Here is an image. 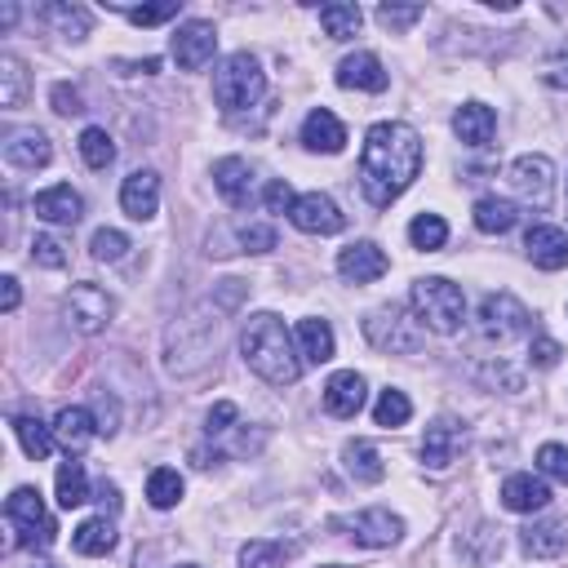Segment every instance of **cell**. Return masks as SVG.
<instances>
[{"label": "cell", "mask_w": 568, "mask_h": 568, "mask_svg": "<svg viewBox=\"0 0 568 568\" xmlns=\"http://www.w3.org/2000/svg\"><path fill=\"white\" fill-rule=\"evenodd\" d=\"M328 528L351 537L355 546H368V550H386V546H395L404 537V519L395 510H386V506H364L355 515H333Z\"/></svg>", "instance_id": "30bf717a"}, {"label": "cell", "mask_w": 568, "mask_h": 568, "mask_svg": "<svg viewBox=\"0 0 568 568\" xmlns=\"http://www.w3.org/2000/svg\"><path fill=\"white\" fill-rule=\"evenodd\" d=\"M27 89H31V75H27V62L18 53H0V111H18L27 102Z\"/></svg>", "instance_id": "1f68e13d"}, {"label": "cell", "mask_w": 568, "mask_h": 568, "mask_svg": "<svg viewBox=\"0 0 568 568\" xmlns=\"http://www.w3.org/2000/svg\"><path fill=\"white\" fill-rule=\"evenodd\" d=\"M178 568H200V564H178Z\"/></svg>", "instance_id": "680465c9"}, {"label": "cell", "mask_w": 568, "mask_h": 568, "mask_svg": "<svg viewBox=\"0 0 568 568\" xmlns=\"http://www.w3.org/2000/svg\"><path fill=\"white\" fill-rule=\"evenodd\" d=\"M213 186H217V195H222L231 209H244V204L253 200V164L240 160V155H222V160L213 164Z\"/></svg>", "instance_id": "d4e9b609"}, {"label": "cell", "mask_w": 568, "mask_h": 568, "mask_svg": "<svg viewBox=\"0 0 568 568\" xmlns=\"http://www.w3.org/2000/svg\"><path fill=\"white\" fill-rule=\"evenodd\" d=\"M71 550L84 555V559H102V555H111V550H115V524H111L106 515H93V519L75 524V532H71Z\"/></svg>", "instance_id": "f546056e"}, {"label": "cell", "mask_w": 568, "mask_h": 568, "mask_svg": "<svg viewBox=\"0 0 568 568\" xmlns=\"http://www.w3.org/2000/svg\"><path fill=\"white\" fill-rule=\"evenodd\" d=\"M422 173V133L404 120H377L359 146V191L373 209H390Z\"/></svg>", "instance_id": "6da1fadb"}, {"label": "cell", "mask_w": 568, "mask_h": 568, "mask_svg": "<svg viewBox=\"0 0 568 568\" xmlns=\"http://www.w3.org/2000/svg\"><path fill=\"white\" fill-rule=\"evenodd\" d=\"M337 84L342 89H355V93H382L386 89V67L377 53L368 49H355L337 62Z\"/></svg>", "instance_id": "ffe728a7"}, {"label": "cell", "mask_w": 568, "mask_h": 568, "mask_svg": "<svg viewBox=\"0 0 568 568\" xmlns=\"http://www.w3.org/2000/svg\"><path fill=\"white\" fill-rule=\"evenodd\" d=\"M408 306H413L417 324L426 333H439V337H453L466 320V293L444 275H422L408 293Z\"/></svg>", "instance_id": "5b68a950"}, {"label": "cell", "mask_w": 568, "mask_h": 568, "mask_svg": "<svg viewBox=\"0 0 568 568\" xmlns=\"http://www.w3.org/2000/svg\"><path fill=\"white\" fill-rule=\"evenodd\" d=\"M18 302H22V288H18V280H13V275H4V280H0V306H4V315H13V311H18Z\"/></svg>", "instance_id": "11a10c76"}, {"label": "cell", "mask_w": 568, "mask_h": 568, "mask_svg": "<svg viewBox=\"0 0 568 568\" xmlns=\"http://www.w3.org/2000/svg\"><path fill=\"white\" fill-rule=\"evenodd\" d=\"M129 248H133V244H129V235H124V231H115V226H98V231H93V240H89V253H93L98 262H120Z\"/></svg>", "instance_id": "b9f144b4"}, {"label": "cell", "mask_w": 568, "mask_h": 568, "mask_svg": "<svg viewBox=\"0 0 568 568\" xmlns=\"http://www.w3.org/2000/svg\"><path fill=\"white\" fill-rule=\"evenodd\" d=\"M524 253H528V262L541 266V271H564V266H568V231L537 222V226H528V235H524Z\"/></svg>", "instance_id": "7402d4cb"}, {"label": "cell", "mask_w": 568, "mask_h": 568, "mask_svg": "<svg viewBox=\"0 0 568 568\" xmlns=\"http://www.w3.org/2000/svg\"><path fill=\"white\" fill-rule=\"evenodd\" d=\"M501 506L515 510V515H537L550 506V484L532 470H515L501 479Z\"/></svg>", "instance_id": "ac0fdd59"}, {"label": "cell", "mask_w": 568, "mask_h": 568, "mask_svg": "<svg viewBox=\"0 0 568 568\" xmlns=\"http://www.w3.org/2000/svg\"><path fill=\"white\" fill-rule=\"evenodd\" d=\"M293 337H297V355H302V364H328L333 355H337V337H333V324L328 320H320V315H306V320H297V328H293Z\"/></svg>", "instance_id": "484cf974"}, {"label": "cell", "mask_w": 568, "mask_h": 568, "mask_svg": "<svg viewBox=\"0 0 568 568\" xmlns=\"http://www.w3.org/2000/svg\"><path fill=\"white\" fill-rule=\"evenodd\" d=\"M98 497H102V501H106L111 510L120 506V488H115V484H98Z\"/></svg>", "instance_id": "9f6ffc18"}, {"label": "cell", "mask_w": 568, "mask_h": 568, "mask_svg": "<svg viewBox=\"0 0 568 568\" xmlns=\"http://www.w3.org/2000/svg\"><path fill=\"white\" fill-rule=\"evenodd\" d=\"M182 475L173 470V466H155L151 475H146V501L155 506V510H173L178 501H182Z\"/></svg>", "instance_id": "74e56055"}, {"label": "cell", "mask_w": 568, "mask_h": 568, "mask_svg": "<svg viewBox=\"0 0 568 568\" xmlns=\"http://www.w3.org/2000/svg\"><path fill=\"white\" fill-rule=\"evenodd\" d=\"M559 355H564V351H559L555 337H532V342H528V364H532V368H555Z\"/></svg>", "instance_id": "816d5d0a"}, {"label": "cell", "mask_w": 568, "mask_h": 568, "mask_svg": "<svg viewBox=\"0 0 568 568\" xmlns=\"http://www.w3.org/2000/svg\"><path fill=\"white\" fill-rule=\"evenodd\" d=\"M293 550H297V546H288V541L253 537V541H244V546H240V568H284Z\"/></svg>", "instance_id": "d590c367"}, {"label": "cell", "mask_w": 568, "mask_h": 568, "mask_svg": "<svg viewBox=\"0 0 568 568\" xmlns=\"http://www.w3.org/2000/svg\"><path fill=\"white\" fill-rule=\"evenodd\" d=\"M422 13H426L422 4H377V22H382L386 31H408Z\"/></svg>", "instance_id": "bcb514c9"}, {"label": "cell", "mask_w": 568, "mask_h": 568, "mask_svg": "<svg viewBox=\"0 0 568 568\" xmlns=\"http://www.w3.org/2000/svg\"><path fill=\"white\" fill-rule=\"evenodd\" d=\"M53 488H58V506H62V510H75V506H84V501L93 497L84 466H80V462H71V457L58 466V475H53Z\"/></svg>", "instance_id": "d6a6232c"}, {"label": "cell", "mask_w": 568, "mask_h": 568, "mask_svg": "<svg viewBox=\"0 0 568 568\" xmlns=\"http://www.w3.org/2000/svg\"><path fill=\"white\" fill-rule=\"evenodd\" d=\"M288 222H293L297 231H306V235H337V231L346 226V213L337 209L333 195H324V191H302V195L293 200V209H288Z\"/></svg>", "instance_id": "4fadbf2b"}, {"label": "cell", "mask_w": 568, "mask_h": 568, "mask_svg": "<svg viewBox=\"0 0 568 568\" xmlns=\"http://www.w3.org/2000/svg\"><path fill=\"white\" fill-rule=\"evenodd\" d=\"M293 186L284 182V178H275V182H266V191H262V204H266V213H288L293 209Z\"/></svg>", "instance_id": "f907efd6"}, {"label": "cell", "mask_w": 568, "mask_h": 568, "mask_svg": "<svg viewBox=\"0 0 568 568\" xmlns=\"http://www.w3.org/2000/svg\"><path fill=\"white\" fill-rule=\"evenodd\" d=\"M506 182H510V191H515L524 204L546 209L550 195H555V164H550V155H537V151L515 155L510 169H506Z\"/></svg>", "instance_id": "8fae6325"}, {"label": "cell", "mask_w": 568, "mask_h": 568, "mask_svg": "<svg viewBox=\"0 0 568 568\" xmlns=\"http://www.w3.org/2000/svg\"><path fill=\"white\" fill-rule=\"evenodd\" d=\"M408 417H413V399H408L399 386H386V390L377 395V404H373V422L386 426V430H395V426H404Z\"/></svg>", "instance_id": "60d3db41"}, {"label": "cell", "mask_w": 568, "mask_h": 568, "mask_svg": "<svg viewBox=\"0 0 568 568\" xmlns=\"http://www.w3.org/2000/svg\"><path fill=\"white\" fill-rule=\"evenodd\" d=\"M364 22V9L351 4V0H333V4H320V27L328 40H351Z\"/></svg>", "instance_id": "e575fe53"}, {"label": "cell", "mask_w": 568, "mask_h": 568, "mask_svg": "<svg viewBox=\"0 0 568 568\" xmlns=\"http://www.w3.org/2000/svg\"><path fill=\"white\" fill-rule=\"evenodd\" d=\"M49 98H53V111H58V115H80V111H84V98H80L75 84H53Z\"/></svg>", "instance_id": "f5cc1de1"}, {"label": "cell", "mask_w": 568, "mask_h": 568, "mask_svg": "<svg viewBox=\"0 0 568 568\" xmlns=\"http://www.w3.org/2000/svg\"><path fill=\"white\" fill-rule=\"evenodd\" d=\"M466 422H457V417H435L430 426H426V435H422V466L426 470H435V475H444L457 457H462V448H466Z\"/></svg>", "instance_id": "7c38bea8"}, {"label": "cell", "mask_w": 568, "mask_h": 568, "mask_svg": "<svg viewBox=\"0 0 568 568\" xmlns=\"http://www.w3.org/2000/svg\"><path fill=\"white\" fill-rule=\"evenodd\" d=\"M475 328H479L484 342L506 346V342H515V337H524L532 328V315L515 293H488L479 302V311H475Z\"/></svg>", "instance_id": "ba28073f"}, {"label": "cell", "mask_w": 568, "mask_h": 568, "mask_svg": "<svg viewBox=\"0 0 568 568\" xmlns=\"http://www.w3.org/2000/svg\"><path fill=\"white\" fill-rule=\"evenodd\" d=\"M328 568H342V564H328Z\"/></svg>", "instance_id": "94428289"}, {"label": "cell", "mask_w": 568, "mask_h": 568, "mask_svg": "<svg viewBox=\"0 0 568 568\" xmlns=\"http://www.w3.org/2000/svg\"><path fill=\"white\" fill-rule=\"evenodd\" d=\"M40 18H44L58 36H67V40H84V36H89V27H93L89 9H80V4H62V0L44 4V9H40Z\"/></svg>", "instance_id": "836d02e7"}, {"label": "cell", "mask_w": 568, "mask_h": 568, "mask_svg": "<svg viewBox=\"0 0 568 568\" xmlns=\"http://www.w3.org/2000/svg\"><path fill=\"white\" fill-rule=\"evenodd\" d=\"M386 271H390V257H386V248L373 244V240H355V244H346V248L337 253V275L351 280V284H373V280H382Z\"/></svg>", "instance_id": "9a60e30c"}, {"label": "cell", "mask_w": 568, "mask_h": 568, "mask_svg": "<svg viewBox=\"0 0 568 568\" xmlns=\"http://www.w3.org/2000/svg\"><path fill=\"white\" fill-rule=\"evenodd\" d=\"M408 240H413V248L435 253V248L448 244V222H444L439 213H417V217L408 222Z\"/></svg>", "instance_id": "ab89813d"}, {"label": "cell", "mask_w": 568, "mask_h": 568, "mask_svg": "<svg viewBox=\"0 0 568 568\" xmlns=\"http://www.w3.org/2000/svg\"><path fill=\"white\" fill-rule=\"evenodd\" d=\"M541 75H546V84H550V89H568V44L546 62V71H541Z\"/></svg>", "instance_id": "db71d44e"}, {"label": "cell", "mask_w": 568, "mask_h": 568, "mask_svg": "<svg viewBox=\"0 0 568 568\" xmlns=\"http://www.w3.org/2000/svg\"><path fill=\"white\" fill-rule=\"evenodd\" d=\"M262 93H266V71H262V62H257L248 49H235V53H226V58L213 67V102H217L226 115L257 106Z\"/></svg>", "instance_id": "277c9868"}, {"label": "cell", "mask_w": 568, "mask_h": 568, "mask_svg": "<svg viewBox=\"0 0 568 568\" xmlns=\"http://www.w3.org/2000/svg\"><path fill=\"white\" fill-rule=\"evenodd\" d=\"M31 262L44 266V271H62L67 266V244L58 235H49V231H36L31 235Z\"/></svg>", "instance_id": "7bdbcfd3"}, {"label": "cell", "mask_w": 568, "mask_h": 568, "mask_svg": "<svg viewBox=\"0 0 568 568\" xmlns=\"http://www.w3.org/2000/svg\"><path fill=\"white\" fill-rule=\"evenodd\" d=\"M217 53V27L204 22V18H191L173 31V62L182 71H204Z\"/></svg>", "instance_id": "5bb4252c"}, {"label": "cell", "mask_w": 568, "mask_h": 568, "mask_svg": "<svg viewBox=\"0 0 568 568\" xmlns=\"http://www.w3.org/2000/svg\"><path fill=\"white\" fill-rule=\"evenodd\" d=\"M519 546L528 559H555L568 550V519H532L519 532Z\"/></svg>", "instance_id": "4316f807"}, {"label": "cell", "mask_w": 568, "mask_h": 568, "mask_svg": "<svg viewBox=\"0 0 568 568\" xmlns=\"http://www.w3.org/2000/svg\"><path fill=\"white\" fill-rule=\"evenodd\" d=\"M124 18L133 27H160V22L178 18V0H169V4H133V9H124Z\"/></svg>", "instance_id": "c3c4849f"}, {"label": "cell", "mask_w": 568, "mask_h": 568, "mask_svg": "<svg viewBox=\"0 0 568 568\" xmlns=\"http://www.w3.org/2000/svg\"><path fill=\"white\" fill-rule=\"evenodd\" d=\"M537 475L541 479H555V484H568V444H541L537 448Z\"/></svg>", "instance_id": "ee69618b"}, {"label": "cell", "mask_w": 568, "mask_h": 568, "mask_svg": "<svg viewBox=\"0 0 568 568\" xmlns=\"http://www.w3.org/2000/svg\"><path fill=\"white\" fill-rule=\"evenodd\" d=\"M31 213H36L40 222H49V226H75V222L84 217V200H80V191H75L71 182H53V186L36 191Z\"/></svg>", "instance_id": "2e32d148"}, {"label": "cell", "mask_w": 568, "mask_h": 568, "mask_svg": "<svg viewBox=\"0 0 568 568\" xmlns=\"http://www.w3.org/2000/svg\"><path fill=\"white\" fill-rule=\"evenodd\" d=\"M342 466L355 484H382L386 479V462H382L377 444H368V439H346L342 444Z\"/></svg>", "instance_id": "f1b7e54d"}, {"label": "cell", "mask_w": 568, "mask_h": 568, "mask_svg": "<svg viewBox=\"0 0 568 568\" xmlns=\"http://www.w3.org/2000/svg\"><path fill=\"white\" fill-rule=\"evenodd\" d=\"M13 435H18V444H22V453L31 457V462H44L49 453H53V426H44V422H36V417H13Z\"/></svg>", "instance_id": "8d00e7d4"}, {"label": "cell", "mask_w": 568, "mask_h": 568, "mask_svg": "<svg viewBox=\"0 0 568 568\" xmlns=\"http://www.w3.org/2000/svg\"><path fill=\"white\" fill-rule=\"evenodd\" d=\"M470 213H475V226H479L484 235H506V231H515V222H519V204L506 200V195H479Z\"/></svg>", "instance_id": "4dcf8cb0"}, {"label": "cell", "mask_w": 568, "mask_h": 568, "mask_svg": "<svg viewBox=\"0 0 568 568\" xmlns=\"http://www.w3.org/2000/svg\"><path fill=\"white\" fill-rule=\"evenodd\" d=\"M364 337H368V346H377V351H386V355H413V351L422 346L426 328L417 324V315H413L408 306L386 302V306H373V311L364 315Z\"/></svg>", "instance_id": "8992f818"}, {"label": "cell", "mask_w": 568, "mask_h": 568, "mask_svg": "<svg viewBox=\"0 0 568 568\" xmlns=\"http://www.w3.org/2000/svg\"><path fill=\"white\" fill-rule=\"evenodd\" d=\"M93 422H98V435H115L120 430V399L115 395H106V390H98L93 395Z\"/></svg>", "instance_id": "7dc6e473"}, {"label": "cell", "mask_w": 568, "mask_h": 568, "mask_svg": "<svg viewBox=\"0 0 568 568\" xmlns=\"http://www.w3.org/2000/svg\"><path fill=\"white\" fill-rule=\"evenodd\" d=\"M36 568H53V564H36Z\"/></svg>", "instance_id": "91938a15"}, {"label": "cell", "mask_w": 568, "mask_h": 568, "mask_svg": "<svg viewBox=\"0 0 568 568\" xmlns=\"http://www.w3.org/2000/svg\"><path fill=\"white\" fill-rule=\"evenodd\" d=\"M240 426V408L231 404V399H217L213 408H209V417H204V430L209 435H226V430H235Z\"/></svg>", "instance_id": "681fc988"}, {"label": "cell", "mask_w": 568, "mask_h": 568, "mask_svg": "<svg viewBox=\"0 0 568 568\" xmlns=\"http://www.w3.org/2000/svg\"><path fill=\"white\" fill-rule=\"evenodd\" d=\"M4 519L13 528L9 546H49L53 541V519L40 501V488H31V484H22L4 497Z\"/></svg>", "instance_id": "9c48e42d"}, {"label": "cell", "mask_w": 568, "mask_h": 568, "mask_svg": "<svg viewBox=\"0 0 568 568\" xmlns=\"http://www.w3.org/2000/svg\"><path fill=\"white\" fill-rule=\"evenodd\" d=\"M302 146L315 151V155H337V151L346 146V124H342L328 106H315V111H306V120H302Z\"/></svg>", "instance_id": "603a6c76"}, {"label": "cell", "mask_w": 568, "mask_h": 568, "mask_svg": "<svg viewBox=\"0 0 568 568\" xmlns=\"http://www.w3.org/2000/svg\"><path fill=\"white\" fill-rule=\"evenodd\" d=\"M62 320H67V328H75L80 337H98V333L115 320V297H111L102 284L80 280V284H71L67 297H62Z\"/></svg>", "instance_id": "52a82bcc"}, {"label": "cell", "mask_w": 568, "mask_h": 568, "mask_svg": "<svg viewBox=\"0 0 568 568\" xmlns=\"http://www.w3.org/2000/svg\"><path fill=\"white\" fill-rule=\"evenodd\" d=\"M13 22H18V4H9V0H4V4H0V27L9 31Z\"/></svg>", "instance_id": "6f0895ef"}, {"label": "cell", "mask_w": 568, "mask_h": 568, "mask_svg": "<svg viewBox=\"0 0 568 568\" xmlns=\"http://www.w3.org/2000/svg\"><path fill=\"white\" fill-rule=\"evenodd\" d=\"M80 160L89 164V169H106L111 160H115V142H111V133L102 129V124H89V129H80Z\"/></svg>", "instance_id": "f35d334b"}, {"label": "cell", "mask_w": 568, "mask_h": 568, "mask_svg": "<svg viewBox=\"0 0 568 568\" xmlns=\"http://www.w3.org/2000/svg\"><path fill=\"white\" fill-rule=\"evenodd\" d=\"M364 399H368V386H364V377L355 368H342V373H333L324 382V413L328 417L346 422V417H355L364 408Z\"/></svg>", "instance_id": "44dd1931"}, {"label": "cell", "mask_w": 568, "mask_h": 568, "mask_svg": "<svg viewBox=\"0 0 568 568\" xmlns=\"http://www.w3.org/2000/svg\"><path fill=\"white\" fill-rule=\"evenodd\" d=\"M120 209H124L133 222H151L155 209H160V173H155V169H133V173L120 182Z\"/></svg>", "instance_id": "e0dca14e"}, {"label": "cell", "mask_w": 568, "mask_h": 568, "mask_svg": "<svg viewBox=\"0 0 568 568\" xmlns=\"http://www.w3.org/2000/svg\"><path fill=\"white\" fill-rule=\"evenodd\" d=\"M240 355L271 386H293L302 377L297 337L288 333V324L275 311H257V315L244 320V328H240Z\"/></svg>", "instance_id": "3957f363"}, {"label": "cell", "mask_w": 568, "mask_h": 568, "mask_svg": "<svg viewBox=\"0 0 568 568\" xmlns=\"http://www.w3.org/2000/svg\"><path fill=\"white\" fill-rule=\"evenodd\" d=\"M222 297H204L195 306H186L169 328H164V373L169 377H195L200 368H209L222 328H226V311L240 302V280H222Z\"/></svg>", "instance_id": "7a4b0ae2"}, {"label": "cell", "mask_w": 568, "mask_h": 568, "mask_svg": "<svg viewBox=\"0 0 568 568\" xmlns=\"http://www.w3.org/2000/svg\"><path fill=\"white\" fill-rule=\"evenodd\" d=\"M235 240H240V253H271L275 226L271 222H244V226H235Z\"/></svg>", "instance_id": "f6af8a7d"}, {"label": "cell", "mask_w": 568, "mask_h": 568, "mask_svg": "<svg viewBox=\"0 0 568 568\" xmlns=\"http://www.w3.org/2000/svg\"><path fill=\"white\" fill-rule=\"evenodd\" d=\"M98 435V422H93V408H80V404H67L58 408L53 417V439L67 448V457H80Z\"/></svg>", "instance_id": "cb8c5ba5"}, {"label": "cell", "mask_w": 568, "mask_h": 568, "mask_svg": "<svg viewBox=\"0 0 568 568\" xmlns=\"http://www.w3.org/2000/svg\"><path fill=\"white\" fill-rule=\"evenodd\" d=\"M4 160L13 164V169H22V173H36V169H44L49 160H53V142H49V133L44 129H13L9 138H4Z\"/></svg>", "instance_id": "d6986e66"}, {"label": "cell", "mask_w": 568, "mask_h": 568, "mask_svg": "<svg viewBox=\"0 0 568 568\" xmlns=\"http://www.w3.org/2000/svg\"><path fill=\"white\" fill-rule=\"evenodd\" d=\"M453 133L466 146H488L493 133H497V111L484 106V102H462L457 115H453Z\"/></svg>", "instance_id": "83f0119b"}]
</instances>
